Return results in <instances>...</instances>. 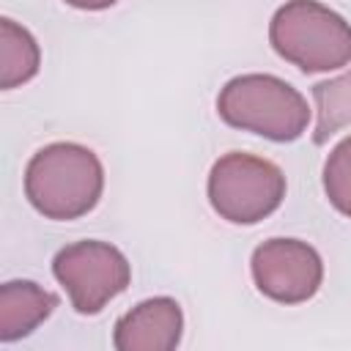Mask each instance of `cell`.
Segmentation results:
<instances>
[{"label":"cell","instance_id":"9c48e42d","mask_svg":"<svg viewBox=\"0 0 351 351\" xmlns=\"http://www.w3.org/2000/svg\"><path fill=\"white\" fill-rule=\"evenodd\" d=\"M38 44L14 19H0V88L11 90L38 71Z\"/></svg>","mask_w":351,"mask_h":351},{"label":"cell","instance_id":"30bf717a","mask_svg":"<svg viewBox=\"0 0 351 351\" xmlns=\"http://www.w3.org/2000/svg\"><path fill=\"white\" fill-rule=\"evenodd\" d=\"M315 101V132L313 143L324 145L332 134L351 123V69L335 80L318 82L313 88Z\"/></svg>","mask_w":351,"mask_h":351},{"label":"cell","instance_id":"3957f363","mask_svg":"<svg viewBox=\"0 0 351 351\" xmlns=\"http://www.w3.org/2000/svg\"><path fill=\"white\" fill-rule=\"evenodd\" d=\"M274 52L304 74L332 71L351 60V25L315 0H288L269 25Z\"/></svg>","mask_w":351,"mask_h":351},{"label":"cell","instance_id":"52a82bcc","mask_svg":"<svg viewBox=\"0 0 351 351\" xmlns=\"http://www.w3.org/2000/svg\"><path fill=\"white\" fill-rule=\"evenodd\" d=\"M181 329L184 315L178 302L156 296L118 318L112 343L118 351H173L181 340Z\"/></svg>","mask_w":351,"mask_h":351},{"label":"cell","instance_id":"7c38bea8","mask_svg":"<svg viewBox=\"0 0 351 351\" xmlns=\"http://www.w3.org/2000/svg\"><path fill=\"white\" fill-rule=\"evenodd\" d=\"M63 3H69L74 8H82V11H104V8L115 5L118 0H63Z\"/></svg>","mask_w":351,"mask_h":351},{"label":"cell","instance_id":"8992f818","mask_svg":"<svg viewBox=\"0 0 351 351\" xmlns=\"http://www.w3.org/2000/svg\"><path fill=\"white\" fill-rule=\"evenodd\" d=\"M252 280L271 302L299 304L321 288L324 263L318 252L299 239H269L252 252Z\"/></svg>","mask_w":351,"mask_h":351},{"label":"cell","instance_id":"ba28073f","mask_svg":"<svg viewBox=\"0 0 351 351\" xmlns=\"http://www.w3.org/2000/svg\"><path fill=\"white\" fill-rule=\"evenodd\" d=\"M58 296L30 280H11L0 288V340L14 343L52 315Z\"/></svg>","mask_w":351,"mask_h":351},{"label":"cell","instance_id":"277c9868","mask_svg":"<svg viewBox=\"0 0 351 351\" xmlns=\"http://www.w3.org/2000/svg\"><path fill=\"white\" fill-rule=\"evenodd\" d=\"M285 197L282 170L252 154H225L208 173V203L233 225H255L280 208Z\"/></svg>","mask_w":351,"mask_h":351},{"label":"cell","instance_id":"8fae6325","mask_svg":"<svg viewBox=\"0 0 351 351\" xmlns=\"http://www.w3.org/2000/svg\"><path fill=\"white\" fill-rule=\"evenodd\" d=\"M324 192L329 203L351 217V137L340 140L324 162Z\"/></svg>","mask_w":351,"mask_h":351},{"label":"cell","instance_id":"7a4b0ae2","mask_svg":"<svg viewBox=\"0 0 351 351\" xmlns=\"http://www.w3.org/2000/svg\"><path fill=\"white\" fill-rule=\"evenodd\" d=\"M217 112L228 126L255 132L274 143H291L302 137L310 121L304 96L271 74L233 77L219 90Z\"/></svg>","mask_w":351,"mask_h":351},{"label":"cell","instance_id":"5b68a950","mask_svg":"<svg viewBox=\"0 0 351 351\" xmlns=\"http://www.w3.org/2000/svg\"><path fill=\"white\" fill-rule=\"evenodd\" d=\"M52 274L69 293L80 315H96L101 307L126 291L132 280L129 261L107 241H74L52 261Z\"/></svg>","mask_w":351,"mask_h":351},{"label":"cell","instance_id":"6da1fadb","mask_svg":"<svg viewBox=\"0 0 351 351\" xmlns=\"http://www.w3.org/2000/svg\"><path fill=\"white\" fill-rule=\"evenodd\" d=\"M104 170L99 156L77 143H49L25 167V195L47 219L85 217L101 197Z\"/></svg>","mask_w":351,"mask_h":351}]
</instances>
